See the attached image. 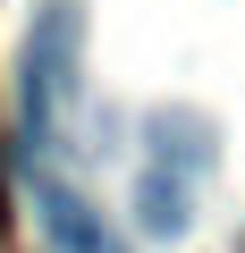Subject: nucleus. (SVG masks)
Masks as SVG:
<instances>
[{
  "instance_id": "4",
  "label": "nucleus",
  "mask_w": 245,
  "mask_h": 253,
  "mask_svg": "<svg viewBox=\"0 0 245 253\" xmlns=\"http://www.w3.org/2000/svg\"><path fill=\"white\" fill-rule=\"evenodd\" d=\"M136 228H144V236H186V228H195V186L152 161V169L136 177Z\"/></svg>"
},
{
  "instance_id": "1",
  "label": "nucleus",
  "mask_w": 245,
  "mask_h": 253,
  "mask_svg": "<svg viewBox=\"0 0 245 253\" xmlns=\"http://www.w3.org/2000/svg\"><path fill=\"white\" fill-rule=\"evenodd\" d=\"M76 59H85V17H76V0H51L26 34V135L51 126V101L76 84Z\"/></svg>"
},
{
  "instance_id": "3",
  "label": "nucleus",
  "mask_w": 245,
  "mask_h": 253,
  "mask_svg": "<svg viewBox=\"0 0 245 253\" xmlns=\"http://www.w3.org/2000/svg\"><path fill=\"white\" fill-rule=\"evenodd\" d=\"M34 203H43V236H51L59 253H127V245L101 228V211H93L76 186H34Z\"/></svg>"
},
{
  "instance_id": "2",
  "label": "nucleus",
  "mask_w": 245,
  "mask_h": 253,
  "mask_svg": "<svg viewBox=\"0 0 245 253\" xmlns=\"http://www.w3.org/2000/svg\"><path fill=\"white\" fill-rule=\"evenodd\" d=\"M144 135H152V161H161L169 177H186V186L220 161V126H211L203 110H186V101H178V110H152Z\"/></svg>"
}]
</instances>
